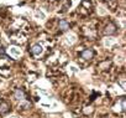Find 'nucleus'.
<instances>
[{
  "mask_svg": "<svg viewBox=\"0 0 126 118\" xmlns=\"http://www.w3.org/2000/svg\"><path fill=\"white\" fill-rule=\"evenodd\" d=\"M10 111V106L6 102H1L0 103V116H4Z\"/></svg>",
  "mask_w": 126,
  "mask_h": 118,
  "instance_id": "obj_4",
  "label": "nucleus"
},
{
  "mask_svg": "<svg viewBox=\"0 0 126 118\" xmlns=\"http://www.w3.org/2000/svg\"><path fill=\"white\" fill-rule=\"evenodd\" d=\"M80 56H82V58H84V60H90V58H93V56H94V52H93V50L87 48L80 53Z\"/></svg>",
  "mask_w": 126,
  "mask_h": 118,
  "instance_id": "obj_2",
  "label": "nucleus"
},
{
  "mask_svg": "<svg viewBox=\"0 0 126 118\" xmlns=\"http://www.w3.org/2000/svg\"><path fill=\"white\" fill-rule=\"evenodd\" d=\"M58 27H59V30H62V31H66V30L69 29V24H68V21H66V20H59Z\"/></svg>",
  "mask_w": 126,
  "mask_h": 118,
  "instance_id": "obj_6",
  "label": "nucleus"
},
{
  "mask_svg": "<svg viewBox=\"0 0 126 118\" xmlns=\"http://www.w3.org/2000/svg\"><path fill=\"white\" fill-rule=\"evenodd\" d=\"M116 31H117V26L114 24V23H110L106 27H105V30H104V32L106 34V35H112V34H116Z\"/></svg>",
  "mask_w": 126,
  "mask_h": 118,
  "instance_id": "obj_1",
  "label": "nucleus"
},
{
  "mask_svg": "<svg viewBox=\"0 0 126 118\" xmlns=\"http://www.w3.org/2000/svg\"><path fill=\"white\" fill-rule=\"evenodd\" d=\"M31 51H32V53H33V55L38 56V55H41V53H42L43 48H42V46H41L40 44H35V45H32Z\"/></svg>",
  "mask_w": 126,
  "mask_h": 118,
  "instance_id": "obj_3",
  "label": "nucleus"
},
{
  "mask_svg": "<svg viewBox=\"0 0 126 118\" xmlns=\"http://www.w3.org/2000/svg\"><path fill=\"white\" fill-rule=\"evenodd\" d=\"M14 96H15V98H16L17 101H24V99H25V92H24L22 90H20V88H17V90L15 91Z\"/></svg>",
  "mask_w": 126,
  "mask_h": 118,
  "instance_id": "obj_5",
  "label": "nucleus"
},
{
  "mask_svg": "<svg viewBox=\"0 0 126 118\" xmlns=\"http://www.w3.org/2000/svg\"><path fill=\"white\" fill-rule=\"evenodd\" d=\"M121 109L125 111V99H124V98L121 99Z\"/></svg>",
  "mask_w": 126,
  "mask_h": 118,
  "instance_id": "obj_7",
  "label": "nucleus"
}]
</instances>
